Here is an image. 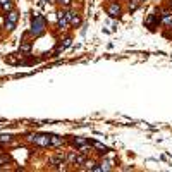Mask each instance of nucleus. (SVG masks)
<instances>
[{"mask_svg":"<svg viewBox=\"0 0 172 172\" xmlns=\"http://www.w3.org/2000/svg\"><path fill=\"white\" fill-rule=\"evenodd\" d=\"M45 26H47V21L43 16L40 14H35L33 19H31V30H30V35L33 36H41L45 33Z\"/></svg>","mask_w":172,"mask_h":172,"instance_id":"f257e3e1","label":"nucleus"},{"mask_svg":"<svg viewBox=\"0 0 172 172\" xmlns=\"http://www.w3.org/2000/svg\"><path fill=\"white\" fill-rule=\"evenodd\" d=\"M28 140L35 145H38V146H43V148L50 146V136L48 134H30Z\"/></svg>","mask_w":172,"mask_h":172,"instance_id":"f03ea898","label":"nucleus"},{"mask_svg":"<svg viewBox=\"0 0 172 172\" xmlns=\"http://www.w3.org/2000/svg\"><path fill=\"white\" fill-rule=\"evenodd\" d=\"M107 14L110 16V17H119L122 14V9H121V5L117 4V2H112L110 5L107 7Z\"/></svg>","mask_w":172,"mask_h":172,"instance_id":"7ed1b4c3","label":"nucleus"},{"mask_svg":"<svg viewBox=\"0 0 172 172\" xmlns=\"http://www.w3.org/2000/svg\"><path fill=\"white\" fill-rule=\"evenodd\" d=\"M57 24H59L60 30H67L69 19L65 17V10H59V12H57Z\"/></svg>","mask_w":172,"mask_h":172,"instance_id":"20e7f679","label":"nucleus"},{"mask_svg":"<svg viewBox=\"0 0 172 172\" xmlns=\"http://www.w3.org/2000/svg\"><path fill=\"white\" fill-rule=\"evenodd\" d=\"M158 22H160V16H158V14H150V16L146 17V21H145V26L150 28V30H153Z\"/></svg>","mask_w":172,"mask_h":172,"instance_id":"39448f33","label":"nucleus"},{"mask_svg":"<svg viewBox=\"0 0 172 172\" xmlns=\"http://www.w3.org/2000/svg\"><path fill=\"white\" fill-rule=\"evenodd\" d=\"M158 16H160V22H162V24H165V26H171V22H172V10L171 9L162 10Z\"/></svg>","mask_w":172,"mask_h":172,"instance_id":"423d86ee","label":"nucleus"},{"mask_svg":"<svg viewBox=\"0 0 172 172\" xmlns=\"http://www.w3.org/2000/svg\"><path fill=\"white\" fill-rule=\"evenodd\" d=\"M71 143L76 146V148H83V146L90 145V140H86V138H72Z\"/></svg>","mask_w":172,"mask_h":172,"instance_id":"0eeeda50","label":"nucleus"},{"mask_svg":"<svg viewBox=\"0 0 172 172\" xmlns=\"http://www.w3.org/2000/svg\"><path fill=\"white\" fill-rule=\"evenodd\" d=\"M64 143H65L64 138L57 136V134H50V146H62Z\"/></svg>","mask_w":172,"mask_h":172,"instance_id":"6e6552de","label":"nucleus"},{"mask_svg":"<svg viewBox=\"0 0 172 172\" xmlns=\"http://www.w3.org/2000/svg\"><path fill=\"white\" fill-rule=\"evenodd\" d=\"M65 158H67V157H65L64 153H59V155H55V157H52V158H50V163H52V165H59V163L65 162Z\"/></svg>","mask_w":172,"mask_h":172,"instance_id":"1a4fd4ad","label":"nucleus"},{"mask_svg":"<svg viewBox=\"0 0 172 172\" xmlns=\"http://www.w3.org/2000/svg\"><path fill=\"white\" fill-rule=\"evenodd\" d=\"M5 16H7V21H9V22H14V24H16L17 19H19V12H17V10H14V9L9 10Z\"/></svg>","mask_w":172,"mask_h":172,"instance_id":"9d476101","label":"nucleus"},{"mask_svg":"<svg viewBox=\"0 0 172 172\" xmlns=\"http://www.w3.org/2000/svg\"><path fill=\"white\" fill-rule=\"evenodd\" d=\"M12 7H14V4H12L10 0H7L5 4H2V9L5 10V12H9V10H12Z\"/></svg>","mask_w":172,"mask_h":172,"instance_id":"9b49d317","label":"nucleus"},{"mask_svg":"<svg viewBox=\"0 0 172 172\" xmlns=\"http://www.w3.org/2000/svg\"><path fill=\"white\" fill-rule=\"evenodd\" d=\"M30 50H31L30 43H22V45H21V52H24V53H26V52H30Z\"/></svg>","mask_w":172,"mask_h":172,"instance_id":"f8f14e48","label":"nucleus"},{"mask_svg":"<svg viewBox=\"0 0 172 172\" xmlns=\"http://www.w3.org/2000/svg\"><path fill=\"white\" fill-rule=\"evenodd\" d=\"M57 2L60 4L62 7H69V5H71V2H72V0H57Z\"/></svg>","mask_w":172,"mask_h":172,"instance_id":"ddd939ff","label":"nucleus"},{"mask_svg":"<svg viewBox=\"0 0 172 172\" xmlns=\"http://www.w3.org/2000/svg\"><path fill=\"white\" fill-rule=\"evenodd\" d=\"M5 28H7V31H12L14 28H16V24H14V22H9V21H7V22H5Z\"/></svg>","mask_w":172,"mask_h":172,"instance_id":"4468645a","label":"nucleus"},{"mask_svg":"<svg viewBox=\"0 0 172 172\" xmlns=\"http://www.w3.org/2000/svg\"><path fill=\"white\" fill-rule=\"evenodd\" d=\"M71 38H65V40H64V45H62V47H64V48H65V47H69V45H71Z\"/></svg>","mask_w":172,"mask_h":172,"instance_id":"2eb2a0df","label":"nucleus"},{"mask_svg":"<svg viewBox=\"0 0 172 172\" xmlns=\"http://www.w3.org/2000/svg\"><path fill=\"white\" fill-rule=\"evenodd\" d=\"M9 140H10V136H5V134H4V136H0V141H2V143L9 141Z\"/></svg>","mask_w":172,"mask_h":172,"instance_id":"dca6fc26","label":"nucleus"},{"mask_svg":"<svg viewBox=\"0 0 172 172\" xmlns=\"http://www.w3.org/2000/svg\"><path fill=\"white\" fill-rule=\"evenodd\" d=\"M2 162H7V157H0V163Z\"/></svg>","mask_w":172,"mask_h":172,"instance_id":"f3484780","label":"nucleus"},{"mask_svg":"<svg viewBox=\"0 0 172 172\" xmlns=\"http://www.w3.org/2000/svg\"><path fill=\"white\" fill-rule=\"evenodd\" d=\"M5 2H7V0H0V5H2V4H5Z\"/></svg>","mask_w":172,"mask_h":172,"instance_id":"a211bd4d","label":"nucleus"},{"mask_svg":"<svg viewBox=\"0 0 172 172\" xmlns=\"http://www.w3.org/2000/svg\"><path fill=\"white\" fill-rule=\"evenodd\" d=\"M171 9H172V0H171Z\"/></svg>","mask_w":172,"mask_h":172,"instance_id":"6ab92c4d","label":"nucleus"},{"mask_svg":"<svg viewBox=\"0 0 172 172\" xmlns=\"http://www.w3.org/2000/svg\"><path fill=\"white\" fill-rule=\"evenodd\" d=\"M140 2H146V0H140Z\"/></svg>","mask_w":172,"mask_h":172,"instance_id":"aec40b11","label":"nucleus"},{"mask_svg":"<svg viewBox=\"0 0 172 172\" xmlns=\"http://www.w3.org/2000/svg\"><path fill=\"white\" fill-rule=\"evenodd\" d=\"M171 28H172V22H171Z\"/></svg>","mask_w":172,"mask_h":172,"instance_id":"412c9836","label":"nucleus"}]
</instances>
